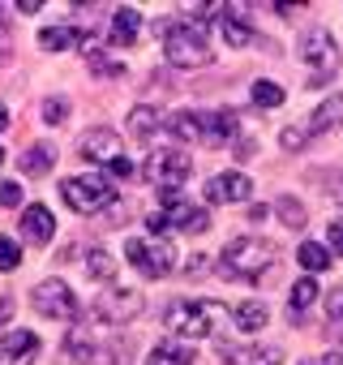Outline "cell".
<instances>
[{"mask_svg":"<svg viewBox=\"0 0 343 365\" xmlns=\"http://www.w3.org/2000/svg\"><path fill=\"white\" fill-rule=\"evenodd\" d=\"M159 35H163V56L181 69H202L211 65V48H206V35L189 22H159Z\"/></svg>","mask_w":343,"mask_h":365,"instance_id":"6da1fadb","label":"cell"},{"mask_svg":"<svg viewBox=\"0 0 343 365\" xmlns=\"http://www.w3.org/2000/svg\"><path fill=\"white\" fill-rule=\"evenodd\" d=\"M275 262H279V254H275V245L262 241V237H236V241H228V250H223V271H228V275H241V279H262Z\"/></svg>","mask_w":343,"mask_h":365,"instance_id":"7a4b0ae2","label":"cell"},{"mask_svg":"<svg viewBox=\"0 0 343 365\" xmlns=\"http://www.w3.org/2000/svg\"><path fill=\"white\" fill-rule=\"evenodd\" d=\"M219 314H223V305H215V301H172L167 305V327L185 339H206L215 331Z\"/></svg>","mask_w":343,"mask_h":365,"instance_id":"3957f363","label":"cell"},{"mask_svg":"<svg viewBox=\"0 0 343 365\" xmlns=\"http://www.w3.org/2000/svg\"><path fill=\"white\" fill-rule=\"evenodd\" d=\"M142 292L137 288H125V284H112V288H103L99 297H95V305H90V314H95V322L99 327H125V322H133L137 314H142Z\"/></svg>","mask_w":343,"mask_h":365,"instance_id":"277c9868","label":"cell"},{"mask_svg":"<svg viewBox=\"0 0 343 365\" xmlns=\"http://www.w3.org/2000/svg\"><path fill=\"white\" fill-rule=\"evenodd\" d=\"M60 198L78 215H95V211H103V207L116 202V190H112V180H103V176H69L65 185H60Z\"/></svg>","mask_w":343,"mask_h":365,"instance_id":"5b68a950","label":"cell"},{"mask_svg":"<svg viewBox=\"0 0 343 365\" xmlns=\"http://www.w3.org/2000/svg\"><path fill=\"white\" fill-rule=\"evenodd\" d=\"M300 61H305V69H309V86H326L334 73H339V43L326 35V31H313V35H305V43H300Z\"/></svg>","mask_w":343,"mask_h":365,"instance_id":"8992f818","label":"cell"},{"mask_svg":"<svg viewBox=\"0 0 343 365\" xmlns=\"http://www.w3.org/2000/svg\"><path fill=\"white\" fill-rule=\"evenodd\" d=\"M142 176L154 180L159 190H181V180L189 176V155L181 146H159L150 150V159L142 163Z\"/></svg>","mask_w":343,"mask_h":365,"instance_id":"52a82bcc","label":"cell"},{"mask_svg":"<svg viewBox=\"0 0 343 365\" xmlns=\"http://www.w3.org/2000/svg\"><path fill=\"white\" fill-rule=\"evenodd\" d=\"M31 305L43 314V318H56V322H73L78 318V297L65 279H43L35 292H31Z\"/></svg>","mask_w":343,"mask_h":365,"instance_id":"ba28073f","label":"cell"},{"mask_svg":"<svg viewBox=\"0 0 343 365\" xmlns=\"http://www.w3.org/2000/svg\"><path fill=\"white\" fill-rule=\"evenodd\" d=\"M125 250H129V262H133L137 271H146L150 279H163V275L176 271V250L163 245V241H142V237H133Z\"/></svg>","mask_w":343,"mask_h":365,"instance_id":"9c48e42d","label":"cell"},{"mask_svg":"<svg viewBox=\"0 0 343 365\" xmlns=\"http://www.w3.org/2000/svg\"><path fill=\"white\" fill-rule=\"evenodd\" d=\"M125 344H99L90 331H69V339H65V352L78 361V365H125V356H116Z\"/></svg>","mask_w":343,"mask_h":365,"instance_id":"30bf717a","label":"cell"},{"mask_svg":"<svg viewBox=\"0 0 343 365\" xmlns=\"http://www.w3.org/2000/svg\"><path fill=\"white\" fill-rule=\"evenodd\" d=\"M78 155L86 159V163H116L120 159V138H116V129H107V125H95V129H86L82 138H78Z\"/></svg>","mask_w":343,"mask_h":365,"instance_id":"8fae6325","label":"cell"},{"mask_svg":"<svg viewBox=\"0 0 343 365\" xmlns=\"http://www.w3.org/2000/svg\"><path fill=\"white\" fill-rule=\"evenodd\" d=\"M35 356H39V335L35 331L0 335V365H35Z\"/></svg>","mask_w":343,"mask_h":365,"instance_id":"7c38bea8","label":"cell"},{"mask_svg":"<svg viewBox=\"0 0 343 365\" xmlns=\"http://www.w3.org/2000/svg\"><path fill=\"white\" fill-rule=\"evenodd\" d=\"M249 194H253V180L245 172H223V176L211 180V190H206L211 202H245Z\"/></svg>","mask_w":343,"mask_h":365,"instance_id":"4fadbf2b","label":"cell"},{"mask_svg":"<svg viewBox=\"0 0 343 365\" xmlns=\"http://www.w3.org/2000/svg\"><path fill=\"white\" fill-rule=\"evenodd\" d=\"M167 224L172 228H181V232H189V237H198V232H206L211 228V215L202 211V207H194V202H172L167 207Z\"/></svg>","mask_w":343,"mask_h":365,"instance_id":"5bb4252c","label":"cell"},{"mask_svg":"<svg viewBox=\"0 0 343 365\" xmlns=\"http://www.w3.org/2000/svg\"><path fill=\"white\" fill-rule=\"evenodd\" d=\"M22 237H26L31 245H48V241L56 237L52 211H48V207H26V215H22Z\"/></svg>","mask_w":343,"mask_h":365,"instance_id":"9a60e30c","label":"cell"},{"mask_svg":"<svg viewBox=\"0 0 343 365\" xmlns=\"http://www.w3.org/2000/svg\"><path fill=\"white\" fill-rule=\"evenodd\" d=\"M167 133L176 142H206V116L202 112H172L167 116Z\"/></svg>","mask_w":343,"mask_h":365,"instance_id":"2e32d148","label":"cell"},{"mask_svg":"<svg viewBox=\"0 0 343 365\" xmlns=\"http://www.w3.org/2000/svg\"><path fill=\"white\" fill-rule=\"evenodd\" d=\"M159 129H167V116H163L159 108H150V103H137V108L129 112V133H133L137 142H150Z\"/></svg>","mask_w":343,"mask_h":365,"instance_id":"e0dca14e","label":"cell"},{"mask_svg":"<svg viewBox=\"0 0 343 365\" xmlns=\"http://www.w3.org/2000/svg\"><path fill=\"white\" fill-rule=\"evenodd\" d=\"M343 120V95H330L313 116H309V125H305V138H317V133H326V129H334Z\"/></svg>","mask_w":343,"mask_h":365,"instance_id":"ac0fdd59","label":"cell"},{"mask_svg":"<svg viewBox=\"0 0 343 365\" xmlns=\"http://www.w3.org/2000/svg\"><path fill=\"white\" fill-rule=\"evenodd\" d=\"M202 116H206V142H215V146L232 142V133H236V112H232V108H219V112H202Z\"/></svg>","mask_w":343,"mask_h":365,"instance_id":"d6986e66","label":"cell"},{"mask_svg":"<svg viewBox=\"0 0 343 365\" xmlns=\"http://www.w3.org/2000/svg\"><path fill=\"white\" fill-rule=\"evenodd\" d=\"M18 163H22L26 176H43V172H52V163H56V146H52V142H35Z\"/></svg>","mask_w":343,"mask_h":365,"instance_id":"ffe728a7","label":"cell"},{"mask_svg":"<svg viewBox=\"0 0 343 365\" xmlns=\"http://www.w3.org/2000/svg\"><path fill=\"white\" fill-rule=\"evenodd\" d=\"M137 31H142L137 9L120 5V9H116V18H112V43H133V39H137Z\"/></svg>","mask_w":343,"mask_h":365,"instance_id":"44dd1931","label":"cell"},{"mask_svg":"<svg viewBox=\"0 0 343 365\" xmlns=\"http://www.w3.org/2000/svg\"><path fill=\"white\" fill-rule=\"evenodd\" d=\"M189 361H194V352H189L185 344H172V339L154 344L150 356H146V365H189Z\"/></svg>","mask_w":343,"mask_h":365,"instance_id":"7402d4cb","label":"cell"},{"mask_svg":"<svg viewBox=\"0 0 343 365\" xmlns=\"http://www.w3.org/2000/svg\"><path fill=\"white\" fill-rule=\"evenodd\" d=\"M39 43H43V52H69V48L82 43V31H73V26H48L39 35Z\"/></svg>","mask_w":343,"mask_h":365,"instance_id":"603a6c76","label":"cell"},{"mask_svg":"<svg viewBox=\"0 0 343 365\" xmlns=\"http://www.w3.org/2000/svg\"><path fill=\"white\" fill-rule=\"evenodd\" d=\"M296 262H300L309 275H317V271H326V267L334 262V254H330L326 245H317V241H305V245L296 250Z\"/></svg>","mask_w":343,"mask_h":365,"instance_id":"cb8c5ba5","label":"cell"},{"mask_svg":"<svg viewBox=\"0 0 343 365\" xmlns=\"http://www.w3.org/2000/svg\"><path fill=\"white\" fill-rule=\"evenodd\" d=\"M232 365H279V352L275 348H262V344H245V348H228Z\"/></svg>","mask_w":343,"mask_h":365,"instance_id":"d4e9b609","label":"cell"},{"mask_svg":"<svg viewBox=\"0 0 343 365\" xmlns=\"http://www.w3.org/2000/svg\"><path fill=\"white\" fill-rule=\"evenodd\" d=\"M266 318H270V314H266V305H262V301H245V305L236 309V327H241V331H249V335H253V331H262V327H266Z\"/></svg>","mask_w":343,"mask_h":365,"instance_id":"484cf974","label":"cell"},{"mask_svg":"<svg viewBox=\"0 0 343 365\" xmlns=\"http://www.w3.org/2000/svg\"><path fill=\"white\" fill-rule=\"evenodd\" d=\"M313 301H317V284H313V275L296 279V284H292V314H296V322H300V314H305Z\"/></svg>","mask_w":343,"mask_h":365,"instance_id":"4316f807","label":"cell"},{"mask_svg":"<svg viewBox=\"0 0 343 365\" xmlns=\"http://www.w3.org/2000/svg\"><path fill=\"white\" fill-rule=\"evenodd\" d=\"M86 65H90V73H99V78H125V65L112 61L107 52H86Z\"/></svg>","mask_w":343,"mask_h":365,"instance_id":"83f0119b","label":"cell"},{"mask_svg":"<svg viewBox=\"0 0 343 365\" xmlns=\"http://www.w3.org/2000/svg\"><path fill=\"white\" fill-rule=\"evenodd\" d=\"M253 103H258V108H279V103H283V86L258 78V82H253Z\"/></svg>","mask_w":343,"mask_h":365,"instance_id":"f1b7e54d","label":"cell"},{"mask_svg":"<svg viewBox=\"0 0 343 365\" xmlns=\"http://www.w3.org/2000/svg\"><path fill=\"white\" fill-rule=\"evenodd\" d=\"M275 211H279V220L287 224V228H305V207H300V198H275Z\"/></svg>","mask_w":343,"mask_h":365,"instance_id":"f546056e","label":"cell"},{"mask_svg":"<svg viewBox=\"0 0 343 365\" xmlns=\"http://www.w3.org/2000/svg\"><path fill=\"white\" fill-rule=\"evenodd\" d=\"M223 39H228L232 48H249V43H253V31H249L241 18H223Z\"/></svg>","mask_w":343,"mask_h":365,"instance_id":"4dcf8cb0","label":"cell"},{"mask_svg":"<svg viewBox=\"0 0 343 365\" xmlns=\"http://www.w3.org/2000/svg\"><path fill=\"white\" fill-rule=\"evenodd\" d=\"M86 267H90L95 279H112V275H116V258H112L107 250H95V254L86 258Z\"/></svg>","mask_w":343,"mask_h":365,"instance_id":"1f68e13d","label":"cell"},{"mask_svg":"<svg viewBox=\"0 0 343 365\" xmlns=\"http://www.w3.org/2000/svg\"><path fill=\"white\" fill-rule=\"evenodd\" d=\"M65 116H69V99H60V95L43 99V120H48V125H60Z\"/></svg>","mask_w":343,"mask_h":365,"instance_id":"d6a6232c","label":"cell"},{"mask_svg":"<svg viewBox=\"0 0 343 365\" xmlns=\"http://www.w3.org/2000/svg\"><path fill=\"white\" fill-rule=\"evenodd\" d=\"M18 262H22V250H18V241L0 237V271H14Z\"/></svg>","mask_w":343,"mask_h":365,"instance_id":"836d02e7","label":"cell"},{"mask_svg":"<svg viewBox=\"0 0 343 365\" xmlns=\"http://www.w3.org/2000/svg\"><path fill=\"white\" fill-rule=\"evenodd\" d=\"M0 207H22V190L14 180H0Z\"/></svg>","mask_w":343,"mask_h":365,"instance_id":"e575fe53","label":"cell"},{"mask_svg":"<svg viewBox=\"0 0 343 365\" xmlns=\"http://www.w3.org/2000/svg\"><path fill=\"white\" fill-rule=\"evenodd\" d=\"M326 314H330V318H343V284L326 292Z\"/></svg>","mask_w":343,"mask_h":365,"instance_id":"d590c367","label":"cell"},{"mask_svg":"<svg viewBox=\"0 0 343 365\" xmlns=\"http://www.w3.org/2000/svg\"><path fill=\"white\" fill-rule=\"evenodd\" d=\"M300 142H305V129H283L279 133V146L283 150H300Z\"/></svg>","mask_w":343,"mask_h":365,"instance_id":"8d00e7d4","label":"cell"},{"mask_svg":"<svg viewBox=\"0 0 343 365\" xmlns=\"http://www.w3.org/2000/svg\"><path fill=\"white\" fill-rule=\"evenodd\" d=\"M326 237H330V250H334V254H343V220H334Z\"/></svg>","mask_w":343,"mask_h":365,"instance_id":"74e56055","label":"cell"},{"mask_svg":"<svg viewBox=\"0 0 343 365\" xmlns=\"http://www.w3.org/2000/svg\"><path fill=\"white\" fill-rule=\"evenodd\" d=\"M146 228H150V232H163V228H172V224H167V211H154V215H146Z\"/></svg>","mask_w":343,"mask_h":365,"instance_id":"f35d334b","label":"cell"},{"mask_svg":"<svg viewBox=\"0 0 343 365\" xmlns=\"http://www.w3.org/2000/svg\"><path fill=\"white\" fill-rule=\"evenodd\" d=\"M14 61V48H9V31L0 26V65H9Z\"/></svg>","mask_w":343,"mask_h":365,"instance_id":"ab89813d","label":"cell"},{"mask_svg":"<svg viewBox=\"0 0 343 365\" xmlns=\"http://www.w3.org/2000/svg\"><path fill=\"white\" fill-rule=\"evenodd\" d=\"M112 172H116V176H133V163H129V159H125V155H120V159H116V163H112Z\"/></svg>","mask_w":343,"mask_h":365,"instance_id":"60d3db41","label":"cell"},{"mask_svg":"<svg viewBox=\"0 0 343 365\" xmlns=\"http://www.w3.org/2000/svg\"><path fill=\"white\" fill-rule=\"evenodd\" d=\"M266 215H270V207H262V202H253V207H249V220H253V224H262Z\"/></svg>","mask_w":343,"mask_h":365,"instance_id":"b9f144b4","label":"cell"},{"mask_svg":"<svg viewBox=\"0 0 343 365\" xmlns=\"http://www.w3.org/2000/svg\"><path fill=\"white\" fill-rule=\"evenodd\" d=\"M9 314H14V301H9V297H0V327L9 322Z\"/></svg>","mask_w":343,"mask_h":365,"instance_id":"7bdbcfd3","label":"cell"},{"mask_svg":"<svg viewBox=\"0 0 343 365\" xmlns=\"http://www.w3.org/2000/svg\"><path fill=\"white\" fill-rule=\"evenodd\" d=\"M18 9H22V14H39V9H43V0H18Z\"/></svg>","mask_w":343,"mask_h":365,"instance_id":"ee69618b","label":"cell"},{"mask_svg":"<svg viewBox=\"0 0 343 365\" xmlns=\"http://www.w3.org/2000/svg\"><path fill=\"white\" fill-rule=\"evenodd\" d=\"M232 150H236V159H249V155H253V142H241V146H232Z\"/></svg>","mask_w":343,"mask_h":365,"instance_id":"f6af8a7d","label":"cell"},{"mask_svg":"<svg viewBox=\"0 0 343 365\" xmlns=\"http://www.w3.org/2000/svg\"><path fill=\"white\" fill-rule=\"evenodd\" d=\"M322 365H343V348H334V352H326V361Z\"/></svg>","mask_w":343,"mask_h":365,"instance_id":"bcb514c9","label":"cell"},{"mask_svg":"<svg viewBox=\"0 0 343 365\" xmlns=\"http://www.w3.org/2000/svg\"><path fill=\"white\" fill-rule=\"evenodd\" d=\"M5 125H9V108H5V103H0V129H5Z\"/></svg>","mask_w":343,"mask_h":365,"instance_id":"7dc6e473","label":"cell"},{"mask_svg":"<svg viewBox=\"0 0 343 365\" xmlns=\"http://www.w3.org/2000/svg\"><path fill=\"white\" fill-rule=\"evenodd\" d=\"M0 163H5V146H0Z\"/></svg>","mask_w":343,"mask_h":365,"instance_id":"c3c4849f","label":"cell"},{"mask_svg":"<svg viewBox=\"0 0 343 365\" xmlns=\"http://www.w3.org/2000/svg\"><path fill=\"white\" fill-rule=\"evenodd\" d=\"M300 365H309V361H300Z\"/></svg>","mask_w":343,"mask_h":365,"instance_id":"681fc988","label":"cell"}]
</instances>
